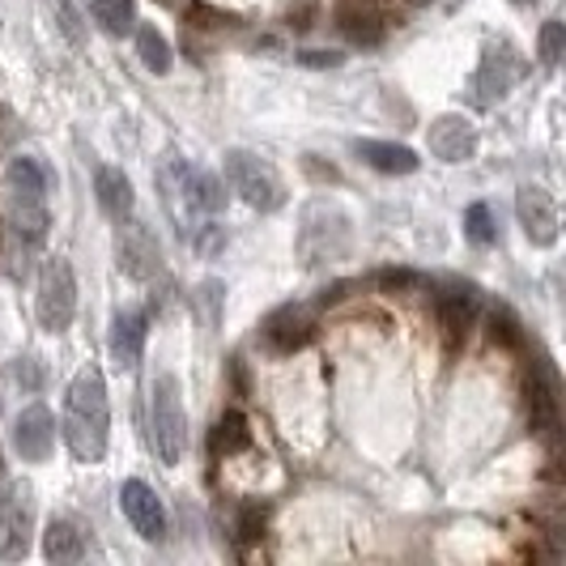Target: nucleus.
Masks as SVG:
<instances>
[{
    "label": "nucleus",
    "mask_w": 566,
    "mask_h": 566,
    "mask_svg": "<svg viewBox=\"0 0 566 566\" xmlns=\"http://www.w3.org/2000/svg\"><path fill=\"white\" fill-rule=\"evenodd\" d=\"M158 184L167 192V209L175 218V227L184 234V243H192L197 252H218L222 248V227H218V213L227 209V188L218 175L209 170L188 167L179 154H170L163 170H158Z\"/></svg>",
    "instance_id": "nucleus-1"
},
{
    "label": "nucleus",
    "mask_w": 566,
    "mask_h": 566,
    "mask_svg": "<svg viewBox=\"0 0 566 566\" xmlns=\"http://www.w3.org/2000/svg\"><path fill=\"white\" fill-rule=\"evenodd\" d=\"M107 430H112V409H107V384L98 370H82L64 400V443L69 452L94 464L107 452Z\"/></svg>",
    "instance_id": "nucleus-2"
},
{
    "label": "nucleus",
    "mask_w": 566,
    "mask_h": 566,
    "mask_svg": "<svg viewBox=\"0 0 566 566\" xmlns=\"http://www.w3.org/2000/svg\"><path fill=\"white\" fill-rule=\"evenodd\" d=\"M149 434H154V452L163 464H179L188 448V422H184V397H179V379L163 370L154 379V397H149Z\"/></svg>",
    "instance_id": "nucleus-3"
},
{
    "label": "nucleus",
    "mask_w": 566,
    "mask_h": 566,
    "mask_svg": "<svg viewBox=\"0 0 566 566\" xmlns=\"http://www.w3.org/2000/svg\"><path fill=\"white\" fill-rule=\"evenodd\" d=\"M349 248V218L340 213L333 200H312L303 209V227H298V255L303 264L315 269L324 260H337Z\"/></svg>",
    "instance_id": "nucleus-4"
},
{
    "label": "nucleus",
    "mask_w": 566,
    "mask_h": 566,
    "mask_svg": "<svg viewBox=\"0 0 566 566\" xmlns=\"http://www.w3.org/2000/svg\"><path fill=\"white\" fill-rule=\"evenodd\" d=\"M227 179L239 197L248 200L260 213H277L285 205V184L282 175L269 167L264 158H255L248 149H230L227 154Z\"/></svg>",
    "instance_id": "nucleus-5"
},
{
    "label": "nucleus",
    "mask_w": 566,
    "mask_h": 566,
    "mask_svg": "<svg viewBox=\"0 0 566 566\" xmlns=\"http://www.w3.org/2000/svg\"><path fill=\"white\" fill-rule=\"evenodd\" d=\"M39 324L48 333H64L77 315V282H73V269L69 260H48L43 273H39Z\"/></svg>",
    "instance_id": "nucleus-6"
},
{
    "label": "nucleus",
    "mask_w": 566,
    "mask_h": 566,
    "mask_svg": "<svg viewBox=\"0 0 566 566\" xmlns=\"http://www.w3.org/2000/svg\"><path fill=\"white\" fill-rule=\"evenodd\" d=\"M30 533H34V490L18 482L0 499V558H9V563L27 558Z\"/></svg>",
    "instance_id": "nucleus-7"
},
{
    "label": "nucleus",
    "mask_w": 566,
    "mask_h": 566,
    "mask_svg": "<svg viewBox=\"0 0 566 566\" xmlns=\"http://www.w3.org/2000/svg\"><path fill=\"white\" fill-rule=\"evenodd\" d=\"M515 213H520L524 234H528L537 248H554V243H558V230H563L558 200L549 197L541 184H524V188L515 192Z\"/></svg>",
    "instance_id": "nucleus-8"
},
{
    "label": "nucleus",
    "mask_w": 566,
    "mask_h": 566,
    "mask_svg": "<svg viewBox=\"0 0 566 566\" xmlns=\"http://www.w3.org/2000/svg\"><path fill=\"white\" fill-rule=\"evenodd\" d=\"M115 255H119V269L137 282H149L163 264V252H158V239L145 222H128L119 227V239H115Z\"/></svg>",
    "instance_id": "nucleus-9"
},
{
    "label": "nucleus",
    "mask_w": 566,
    "mask_h": 566,
    "mask_svg": "<svg viewBox=\"0 0 566 566\" xmlns=\"http://www.w3.org/2000/svg\"><path fill=\"white\" fill-rule=\"evenodd\" d=\"M524 397H528V418L541 439H554L558 434V379L554 370L545 367V358L533 363L528 379H524Z\"/></svg>",
    "instance_id": "nucleus-10"
},
{
    "label": "nucleus",
    "mask_w": 566,
    "mask_h": 566,
    "mask_svg": "<svg viewBox=\"0 0 566 566\" xmlns=\"http://www.w3.org/2000/svg\"><path fill=\"white\" fill-rule=\"evenodd\" d=\"M426 145L434 158L443 163H464L478 154V128L464 119V115H439L430 128H426Z\"/></svg>",
    "instance_id": "nucleus-11"
},
{
    "label": "nucleus",
    "mask_w": 566,
    "mask_h": 566,
    "mask_svg": "<svg viewBox=\"0 0 566 566\" xmlns=\"http://www.w3.org/2000/svg\"><path fill=\"white\" fill-rule=\"evenodd\" d=\"M52 443H56V422H52L48 405L22 409L18 422H13V448H18V455L30 460V464H39V460L52 455Z\"/></svg>",
    "instance_id": "nucleus-12"
},
{
    "label": "nucleus",
    "mask_w": 566,
    "mask_h": 566,
    "mask_svg": "<svg viewBox=\"0 0 566 566\" xmlns=\"http://www.w3.org/2000/svg\"><path fill=\"white\" fill-rule=\"evenodd\" d=\"M119 507H124L128 524H133L145 541L167 537V511H163L158 494H154L145 482H124V490H119Z\"/></svg>",
    "instance_id": "nucleus-13"
},
{
    "label": "nucleus",
    "mask_w": 566,
    "mask_h": 566,
    "mask_svg": "<svg viewBox=\"0 0 566 566\" xmlns=\"http://www.w3.org/2000/svg\"><path fill=\"white\" fill-rule=\"evenodd\" d=\"M520 73H524V60H520V52L511 43H485L482 69H478V90H482L485 103L503 98Z\"/></svg>",
    "instance_id": "nucleus-14"
},
{
    "label": "nucleus",
    "mask_w": 566,
    "mask_h": 566,
    "mask_svg": "<svg viewBox=\"0 0 566 566\" xmlns=\"http://www.w3.org/2000/svg\"><path fill=\"white\" fill-rule=\"evenodd\" d=\"M333 22L354 48H375L384 39V18H379V9L370 0H340L333 9Z\"/></svg>",
    "instance_id": "nucleus-15"
},
{
    "label": "nucleus",
    "mask_w": 566,
    "mask_h": 566,
    "mask_svg": "<svg viewBox=\"0 0 566 566\" xmlns=\"http://www.w3.org/2000/svg\"><path fill=\"white\" fill-rule=\"evenodd\" d=\"M264 337H269L273 349L294 354V349H303L315 337V312L312 307H282V312L264 324Z\"/></svg>",
    "instance_id": "nucleus-16"
},
{
    "label": "nucleus",
    "mask_w": 566,
    "mask_h": 566,
    "mask_svg": "<svg viewBox=\"0 0 566 566\" xmlns=\"http://www.w3.org/2000/svg\"><path fill=\"white\" fill-rule=\"evenodd\" d=\"M142 349H145V315L119 312L112 319V358L124 370H133L142 363Z\"/></svg>",
    "instance_id": "nucleus-17"
},
{
    "label": "nucleus",
    "mask_w": 566,
    "mask_h": 566,
    "mask_svg": "<svg viewBox=\"0 0 566 566\" xmlns=\"http://www.w3.org/2000/svg\"><path fill=\"white\" fill-rule=\"evenodd\" d=\"M354 154H358L367 167L384 170V175H413L418 163H422L409 145H392V142H354Z\"/></svg>",
    "instance_id": "nucleus-18"
},
{
    "label": "nucleus",
    "mask_w": 566,
    "mask_h": 566,
    "mask_svg": "<svg viewBox=\"0 0 566 566\" xmlns=\"http://www.w3.org/2000/svg\"><path fill=\"white\" fill-rule=\"evenodd\" d=\"M439 324H443V333H448V340H460L464 333H469V324H473V315H478V294L464 285H452V290H443L439 298Z\"/></svg>",
    "instance_id": "nucleus-19"
},
{
    "label": "nucleus",
    "mask_w": 566,
    "mask_h": 566,
    "mask_svg": "<svg viewBox=\"0 0 566 566\" xmlns=\"http://www.w3.org/2000/svg\"><path fill=\"white\" fill-rule=\"evenodd\" d=\"M9 218H13L18 239H27V243H43V234H48V197L9 192Z\"/></svg>",
    "instance_id": "nucleus-20"
},
{
    "label": "nucleus",
    "mask_w": 566,
    "mask_h": 566,
    "mask_svg": "<svg viewBox=\"0 0 566 566\" xmlns=\"http://www.w3.org/2000/svg\"><path fill=\"white\" fill-rule=\"evenodd\" d=\"M98 205H103V213H112V218H128L133 213V179L124 175V170H115V167H103L98 170Z\"/></svg>",
    "instance_id": "nucleus-21"
},
{
    "label": "nucleus",
    "mask_w": 566,
    "mask_h": 566,
    "mask_svg": "<svg viewBox=\"0 0 566 566\" xmlns=\"http://www.w3.org/2000/svg\"><path fill=\"white\" fill-rule=\"evenodd\" d=\"M4 184H9V192H30V197H48V188H52V175L43 170L39 158H30V154H18L9 170H4Z\"/></svg>",
    "instance_id": "nucleus-22"
},
{
    "label": "nucleus",
    "mask_w": 566,
    "mask_h": 566,
    "mask_svg": "<svg viewBox=\"0 0 566 566\" xmlns=\"http://www.w3.org/2000/svg\"><path fill=\"white\" fill-rule=\"evenodd\" d=\"M43 554H48L52 563H77L85 554L82 528H77L73 520H52V528H48V537H43Z\"/></svg>",
    "instance_id": "nucleus-23"
},
{
    "label": "nucleus",
    "mask_w": 566,
    "mask_h": 566,
    "mask_svg": "<svg viewBox=\"0 0 566 566\" xmlns=\"http://www.w3.org/2000/svg\"><path fill=\"white\" fill-rule=\"evenodd\" d=\"M94 18L107 34H128L137 22V9H133V0H94Z\"/></svg>",
    "instance_id": "nucleus-24"
},
{
    "label": "nucleus",
    "mask_w": 566,
    "mask_h": 566,
    "mask_svg": "<svg viewBox=\"0 0 566 566\" xmlns=\"http://www.w3.org/2000/svg\"><path fill=\"white\" fill-rule=\"evenodd\" d=\"M137 52H142V60H145V69H149V73H167V69H170V43L158 34V27L137 30Z\"/></svg>",
    "instance_id": "nucleus-25"
},
{
    "label": "nucleus",
    "mask_w": 566,
    "mask_h": 566,
    "mask_svg": "<svg viewBox=\"0 0 566 566\" xmlns=\"http://www.w3.org/2000/svg\"><path fill=\"white\" fill-rule=\"evenodd\" d=\"M464 234H469V243H478V248H490V243L499 239L490 205H469V213H464Z\"/></svg>",
    "instance_id": "nucleus-26"
},
{
    "label": "nucleus",
    "mask_w": 566,
    "mask_h": 566,
    "mask_svg": "<svg viewBox=\"0 0 566 566\" xmlns=\"http://www.w3.org/2000/svg\"><path fill=\"white\" fill-rule=\"evenodd\" d=\"M248 443V422L239 418V413H227L222 422H218V430H213V448L218 452H234V448H243Z\"/></svg>",
    "instance_id": "nucleus-27"
},
{
    "label": "nucleus",
    "mask_w": 566,
    "mask_h": 566,
    "mask_svg": "<svg viewBox=\"0 0 566 566\" xmlns=\"http://www.w3.org/2000/svg\"><path fill=\"white\" fill-rule=\"evenodd\" d=\"M563 56H566V27L554 18V22H545V27H541V60L554 69Z\"/></svg>",
    "instance_id": "nucleus-28"
},
{
    "label": "nucleus",
    "mask_w": 566,
    "mask_h": 566,
    "mask_svg": "<svg viewBox=\"0 0 566 566\" xmlns=\"http://www.w3.org/2000/svg\"><path fill=\"white\" fill-rule=\"evenodd\" d=\"M490 337L503 340V345H520V340H524V333H520V319H515L507 307H494V312H490Z\"/></svg>",
    "instance_id": "nucleus-29"
},
{
    "label": "nucleus",
    "mask_w": 566,
    "mask_h": 566,
    "mask_svg": "<svg viewBox=\"0 0 566 566\" xmlns=\"http://www.w3.org/2000/svg\"><path fill=\"white\" fill-rule=\"evenodd\" d=\"M9 379H13V384H22L27 392H39V384H43L39 358H18V363H13V370H9Z\"/></svg>",
    "instance_id": "nucleus-30"
},
{
    "label": "nucleus",
    "mask_w": 566,
    "mask_h": 566,
    "mask_svg": "<svg viewBox=\"0 0 566 566\" xmlns=\"http://www.w3.org/2000/svg\"><path fill=\"white\" fill-rule=\"evenodd\" d=\"M260 528H264V511L248 507L243 511V520H239V541H243V545H252V541L260 537Z\"/></svg>",
    "instance_id": "nucleus-31"
},
{
    "label": "nucleus",
    "mask_w": 566,
    "mask_h": 566,
    "mask_svg": "<svg viewBox=\"0 0 566 566\" xmlns=\"http://www.w3.org/2000/svg\"><path fill=\"white\" fill-rule=\"evenodd\" d=\"M315 0H298V4H290V27L294 30H312L315 22Z\"/></svg>",
    "instance_id": "nucleus-32"
},
{
    "label": "nucleus",
    "mask_w": 566,
    "mask_h": 566,
    "mask_svg": "<svg viewBox=\"0 0 566 566\" xmlns=\"http://www.w3.org/2000/svg\"><path fill=\"white\" fill-rule=\"evenodd\" d=\"M298 64H307V69H337L340 56H337V52H303V56H298Z\"/></svg>",
    "instance_id": "nucleus-33"
},
{
    "label": "nucleus",
    "mask_w": 566,
    "mask_h": 566,
    "mask_svg": "<svg viewBox=\"0 0 566 566\" xmlns=\"http://www.w3.org/2000/svg\"><path fill=\"white\" fill-rule=\"evenodd\" d=\"M60 18H64V30H69V39H82V30H77V13H73V4L69 0H56Z\"/></svg>",
    "instance_id": "nucleus-34"
},
{
    "label": "nucleus",
    "mask_w": 566,
    "mask_h": 566,
    "mask_svg": "<svg viewBox=\"0 0 566 566\" xmlns=\"http://www.w3.org/2000/svg\"><path fill=\"white\" fill-rule=\"evenodd\" d=\"M379 282L388 285V290H400V285H418V277H413V273H384Z\"/></svg>",
    "instance_id": "nucleus-35"
},
{
    "label": "nucleus",
    "mask_w": 566,
    "mask_h": 566,
    "mask_svg": "<svg viewBox=\"0 0 566 566\" xmlns=\"http://www.w3.org/2000/svg\"><path fill=\"white\" fill-rule=\"evenodd\" d=\"M18 133V124H13V112L9 107H0V142H9Z\"/></svg>",
    "instance_id": "nucleus-36"
},
{
    "label": "nucleus",
    "mask_w": 566,
    "mask_h": 566,
    "mask_svg": "<svg viewBox=\"0 0 566 566\" xmlns=\"http://www.w3.org/2000/svg\"><path fill=\"white\" fill-rule=\"evenodd\" d=\"M511 4H537V0H511Z\"/></svg>",
    "instance_id": "nucleus-37"
},
{
    "label": "nucleus",
    "mask_w": 566,
    "mask_h": 566,
    "mask_svg": "<svg viewBox=\"0 0 566 566\" xmlns=\"http://www.w3.org/2000/svg\"><path fill=\"white\" fill-rule=\"evenodd\" d=\"M405 4H430V0H405Z\"/></svg>",
    "instance_id": "nucleus-38"
},
{
    "label": "nucleus",
    "mask_w": 566,
    "mask_h": 566,
    "mask_svg": "<svg viewBox=\"0 0 566 566\" xmlns=\"http://www.w3.org/2000/svg\"><path fill=\"white\" fill-rule=\"evenodd\" d=\"M0 473H4V452H0Z\"/></svg>",
    "instance_id": "nucleus-39"
},
{
    "label": "nucleus",
    "mask_w": 566,
    "mask_h": 566,
    "mask_svg": "<svg viewBox=\"0 0 566 566\" xmlns=\"http://www.w3.org/2000/svg\"><path fill=\"white\" fill-rule=\"evenodd\" d=\"M163 4H175V0H163Z\"/></svg>",
    "instance_id": "nucleus-40"
}]
</instances>
